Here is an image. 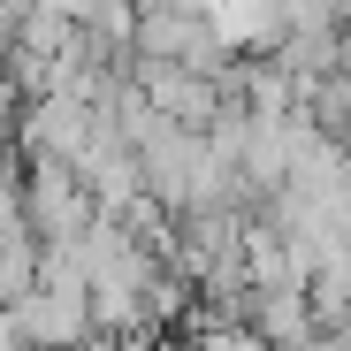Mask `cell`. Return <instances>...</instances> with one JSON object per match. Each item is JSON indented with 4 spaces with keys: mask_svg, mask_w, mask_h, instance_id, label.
I'll return each instance as SVG.
<instances>
[{
    "mask_svg": "<svg viewBox=\"0 0 351 351\" xmlns=\"http://www.w3.org/2000/svg\"><path fill=\"white\" fill-rule=\"evenodd\" d=\"M23 221H31L38 252L77 245L84 229H92V191H84V176L62 168V160H31V168H23Z\"/></svg>",
    "mask_w": 351,
    "mask_h": 351,
    "instance_id": "obj_1",
    "label": "cell"
},
{
    "mask_svg": "<svg viewBox=\"0 0 351 351\" xmlns=\"http://www.w3.org/2000/svg\"><path fill=\"white\" fill-rule=\"evenodd\" d=\"M0 351H23V336H16V321L0 313Z\"/></svg>",
    "mask_w": 351,
    "mask_h": 351,
    "instance_id": "obj_2",
    "label": "cell"
}]
</instances>
